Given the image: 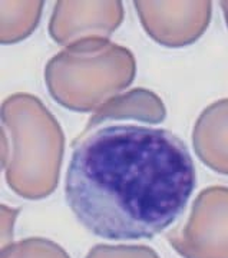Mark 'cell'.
<instances>
[{"label": "cell", "instance_id": "cell-8", "mask_svg": "<svg viewBox=\"0 0 228 258\" xmlns=\"http://www.w3.org/2000/svg\"><path fill=\"white\" fill-rule=\"evenodd\" d=\"M165 118L166 108L162 99L152 91L137 88L119 93L98 108L88 120L83 134L106 120L135 119L146 123H161Z\"/></svg>", "mask_w": 228, "mask_h": 258}, {"label": "cell", "instance_id": "cell-11", "mask_svg": "<svg viewBox=\"0 0 228 258\" xmlns=\"http://www.w3.org/2000/svg\"><path fill=\"white\" fill-rule=\"evenodd\" d=\"M85 258H159L156 251L146 245H108L98 244Z\"/></svg>", "mask_w": 228, "mask_h": 258}, {"label": "cell", "instance_id": "cell-13", "mask_svg": "<svg viewBox=\"0 0 228 258\" xmlns=\"http://www.w3.org/2000/svg\"><path fill=\"white\" fill-rule=\"evenodd\" d=\"M221 9L224 12V16H225V22H227V26H228V2H221Z\"/></svg>", "mask_w": 228, "mask_h": 258}, {"label": "cell", "instance_id": "cell-5", "mask_svg": "<svg viewBox=\"0 0 228 258\" xmlns=\"http://www.w3.org/2000/svg\"><path fill=\"white\" fill-rule=\"evenodd\" d=\"M145 32L156 43L183 47L198 40L212 15L211 2H134Z\"/></svg>", "mask_w": 228, "mask_h": 258}, {"label": "cell", "instance_id": "cell-12", "mask_svg": "<svg viewBox=\"0 0 228 258\" xmlns=\"http://www.w3.org/2000/svg\"><path fill=\"white\" fill-rule=\"evenodd\" d=\"M19 208L13 210L8 205H2V248L12 244V237H13V225L15 220L19 215Z\"/></svg>", "mask_w": 228, "mask_h": 258}, {"label": "cell", "instance_id": "cell-7", "mask_svg": "<svg viewBox=\"0 0 228 258\" xmlns=\"http://www.w3.org/2000/svg\"><path fill=\"white\" fill-rule=\"evenodd\" d=\"M197 157L212 171L228 175V98L208 105L194 125Z\"/></svg>", "mask_w": 228, "mask_h": 258}, {"label": "cell", "instance_id": "cell-3", "mask_svg": "<svg viewBox=\"0 0 228 258\" xmlns=\"http://www.w3.org/2000/svg\"><path fill=\"white\" fill-rule=\"evenodd\" d=\"M135 75L134 53L108 39L65 47L45 68L46 86L53 99L75 112H95L127 89Z\"/></svg>", "mask_w": 228, "mask_h": 258}, {"label": "cell", "instance_id": "cell-2", "mask_svg": "<svg viewBox=\"0 0 228 258\" xmlns=\"http://www.w3.org/2000/svg\"><path fill=\"white\" fill-rule=\"evenodd\" d=\"M2 122L12 138L5 166L10 189L26 200L49 197L64 161L65 135L58 119L35 95L13 93L2 105Z\"/></svg>", "mask_w": 228, "mask_h": 258}, {"label": "cell", "instance_id": "cell-6", "mask_svg": "<svg viewBox=\"0 0 228 258\" xmlns=\"http://www.w3.org/2000/svg\"><path fill=\"white\" fill-rule=\"evenodd\" d=\"M124 20V5L112 2H56L49 33L56 43L71 46L89 39H108Z\"/></svg>", "mask_w": 228, "mask_h": 258}, {"label": "cell", "instance_id": "cell-4", "mask_svg": "<svg viewBox=\"0 0 228 258\" xmlns=\"http://www.w3.org/2000/svg\"><path fill=\"white\" fill-rule=\"evenodd\" d=\"M166 240L183 258H228V186L201 191L188 221Z\"/></svg>", "mask_w": 228, "mask_h": 258}, {"label": "cell", "instance_id": "cell-9", "mask_svg": "<svg viewBox=\"0 0 228 258\" xmlns=\"http://www.w3.org/2000/svg\"><path fill=\"white\" fill-rule=\"evenodd\" d=\"M43 2H0L2 43H18L33 33L43 10Z\"/></svg>", "mask_w": 228, "mask_h": 258}, {"label": "cell", "instance_id": "cell-10", "mask_svg": "<svg viewBox=\"0 0 228 258\" xmlns=\"http://www.w3.org/2000/svg\"><path fill=\"white\" fill-rule=\"evenodd\" d=\"M2 258H71L59 244L33 237L12 242L2 248Z\"/></svg>", "mask_w": 228, "mask_h": 258}, {"label": "cell", "instance_id": "cell-1", "mask_svg": "<svg viewBox=\"0 0 228 258\" xmlns=\"http://www.w3.org/2000/svg\"><path fill=\"white\" fill-rule=\"evenodd\" d=\"M194 186L190 151L171 131L110 125L73 142L65 195L95 235L139 240L168 228Z\"/></svg>", "mask_w": 228, "mask_h": 258}]
</instances>
